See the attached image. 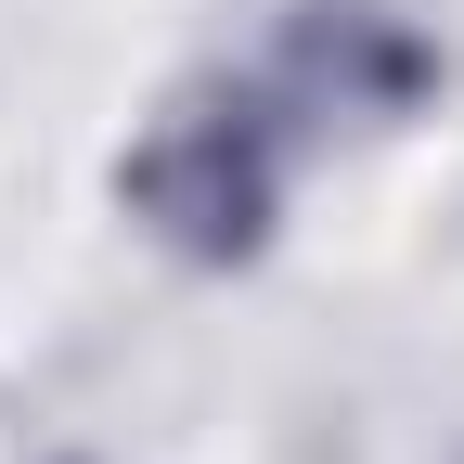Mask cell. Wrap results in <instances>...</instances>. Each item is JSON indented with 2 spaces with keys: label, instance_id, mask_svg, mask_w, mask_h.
<instances>
[{
  "label": "cell",
  "instance_id": "7a4b0ae2",
  "mask_svg": "<svg viewBox=\"0 0 464 464\" xmlns=\"http://www.w3.org/2000/svg\"><path fill=\"white\" fill-rule=\"evenodd\" d=\"M439 39L400 14V0H284L258 39V91L297 116V142L335 130H413L439 103Z\"/></svg>",
  "mask_w": 464,
  "mask_h": 464
},
{
  "label": "cell",
  "instance_id": "3957f363",
  "mask_svg": "<svg viewBox=\"0 0 464 464\" xmlns=\"http://www.w3.org/2000/svg\"><path fill=\"white\" fill-rule=\"evenodd\" d=\"M52 464H91V451H52Z\"/></svg>",
  "mask_w": 464,
  "mask_h": 464
},
{
  "label": "cell",
  "instance_id": "6da1fadb",
  "mask_svg": "<svg viewBox=\"0 0 464 464\" xmlns=\"http://www.w3.org/2000/svg\"><path fill=\"white\" fill-rule=\"evenodd\" d=\"M297 116L258 91V65H207L181 78L130 155H116V207L142 219V246L194 258V271H246L271 232H284V194H297Z\"/></svg>",
  "mask_w": 464,
  "mask_h": 464
}]
</instances>
